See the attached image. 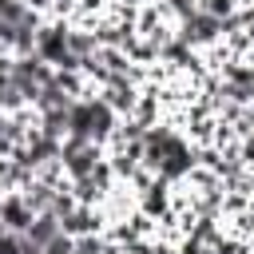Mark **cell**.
<instances>
[{
    "label": "cell",
    "instance_id": "8992f818",
    "mask_svg": "<svg viewBox=\"0 0 254 254\" xmlns=\"http://www.w3.org/2000/svg\"><path fill=\"white\" fill-rule=\"evenodd\" d=\"M24 8H32V12H44L48 16V8H52V0H20Z\"/></svg>",
    "mask_w": 254,
    "mask_h": 254
},
{
    "label": "cell",
    "instance_id": "277c9868",
    "mask_svg": "<svg viewBox=\"0 0 254 254\" xmlns=\"http://www.w3.org/2000/svg\"><path fill=\"white\" fill-rule=\"evenodd\" d=\"M71 250H75V238H67L64 230H60V234H56V238L44 246V254H71Z\"/></svg>",
    "mask_w": 254,
    "mask_h": 254
},
{
    "label": "cell",
    "instance_id": "6da1fadb",
    "mask_svg": "<svg viewBox=\"0 0 254 254\" xmlns=\"http://www.w3.org/2000/svg\"><path fill=\"white\" fill-rule=\"evenodd\" d=\"M32 218H36V214H32V206L20 198V190H8V194L0 198V222H4V230H12V234H24Z\"/></svg>",
    "mask_w": 254,
    "mask_h": 254
},
{
    "label": "cell",
    "instance_id": "3957f363",
    "mask_svg": "<svg viewBox=\"0 0 254 254\" xmlns=\"http://www.w3.org/2000/svg\"><path fill=\"white\" fill-rule=\"evenodd\" d=\"M198 12H206L214 20H230V16H238V4L234 0H198Z\"/></svg>",
    "mask_w": 254,
    "mask_h": 254
},
{
    "label": "cell",
    "instance_id": "7a4b0ae2",
    "mask_svg": "<svg viewBox=\"0 0 254 254\" xmlns=\"http://www.w3.org/2000/svg\"><path fill=\"white\" fill-rule=\"evenodd\" d=\"M56 234H60V218H56L52 210H44V214H36V218L28 222V230H24V238H28V242H36L40 250H44V246H48V242H52Z\"/></svg>",
    "mask_w": 254,
    "mask_h": 254
},
{
    "label": "cell",
    "instance_id": "5b68a950",
    "mask_svg": "<svg viewBox=\"0 0 254 254\" xmlns=\"http://www.w3.org/2000/svg\"><path fill=\"white\" fill-rule=\"evenodd\" d=\"M0 254H20V234L4 230V234H0Z\"/></svg>",
    "mask_w": 254,
    "mask_h": 254
}]
</instances>
